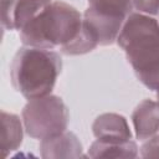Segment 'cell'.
<instances>
[{"mask_svg":"<svg viewBox=\"0 0 159 159\" xmlns=\"http://www.w3.org/2000/svg\"><path fill=\"white\" fill-rule=\"evenodd\" d=\"M137 78L149 89L159 92V21L133 11L117 37Z\"/></svg>","mask_w":159,"mask_h":159,"instance_id":"6da1fadb","label":"cell"},{"mask_svg":"<svg viewBox=\"0 0 159 159\" xmlns=\"http://www.w3.org/2000/svg\"><path fill=\"white\" fill-rule=\"evenodd\" d=\"M62 70L58 52L47 48L24 46L19 48L10 65L12 87L26 99L51 94Z\"/></svg>","mask_w":159,"mask_h":159,"instance_id":"7a4b0ae2","label":"cell"},{"mask_svg":"<svg viewBox=\"0 0 159 159\" xmlns=\"http://www.w3.org/2000/svg\"><path fill=\"white\" fill-rule=\"evenodd\" d=\"M83 17L80 11L61 0L51 1L20 30L25 46L55 50L70 43L80 32Z\"/></svg>","mask_w":159,"mask_h":159,"instance_id":"3957f363","label":"cell"},{"mask_svg":"<svg viewBox=\"0 0 159 159\" xmlns=\"http://www.w3.org/2000/svg\"><path fill=\"white\" fill-rule=\"evenodd\" d=\"M21 117L26 134L41 140L63 133L70 120L67 106L61 97L55 94L29 99Z\"/></svg>","mask_w":159,"mask_h":159,"instance_id":"277c9868","label":"cell"},{"mask_svg":"<svg viewBox=\"0 0 159 159\" xmlns=\"http://www.w3.org/2000/svg\"><path fill=\"white\" fill-rule=\"evenodd\" d=\"M52 0H1V24L6 30H21Z\"/></svg>","mask_w":159,"mask_h":159,"instance_id":"5b68a950","label":"cell"},{"mask_svg":"<svg viewBox=\"0 0 159 159\" xmlns=\"http://www.w3.org/2000/svg\"><path fill=\"white\" fill-rule=\"evenodd\" d=\"M92 133L104 142H127L133 137L125 117L118 113L99 114L92 124Z\"/></svg>","mask_w":159,"mask_h":159,"instance_id":"8992f818","label":"cell"},{"mask_svg":"<svg viewBox=\"0 0 159 159\" xmlns=\"http://www.w3.org/2000/svg\"><path fill=\"white\" fill-rule=\"evenodd\" d=\"M40 153L45 159L83 157L80 139L75 133L67 130L61 134L42 139L40 143Z\"/></svg>","mask_w":159,"mask_h":159,"instance_id":"52a82bcc","label":"cell"},{"mask_svg":"<svg viewBox=\"0 0 159 159\" xmlns=\"http://www.w3.org/2000/svg\"><path fill=\"white\" fill-rule=\"evenodd\" d=\"M137 139L145 142L159 133V104L153 99L142 101L132 114Z\"/></svg>","mask_w":159,"mask_h":159,"instance_id":"ba28073f","label":"cell"},{"mask_svg":"<svg viewBox=\"0 0 159 159\" xmlns=\"http://www.w3.org/2000/svg\"><path fill=\"white\" fill-rule=\"evenodd\" d=\"M83 20L93 31V34L97 37L98 45L101 46L112 45L114 41H117L120 29L125 21L122 19L98 14L88 7L83 14Z\"/></svg>","mask_w":159,"mask_h":159,"instance_id":"9c48e42d","label":"cell"},{"mask_svg":"<svg viewBox=\"0 0 159 159\" xmlns=\"http://www.w3.org/2000/svg\"><path fill=\"white\" fill-rule=\"evenodd\" d=\"M138 145L130 139L127 142H104L96 139L87 153L89 158H135Z\"/></svg>","mask_w":159,"mask_h":159,"instance_id":"30bf717a","label":"cell"},{"mask_svg":"<svg viewBox=\"0 0 159 159\" xmlns=\"http://www.w3.org/2000/svg\"><path fill=\"white\" fill-rule=\"evenodd\" d=\"M22 125L24 123L16 114L1 112V150L4 157H7L21 145L25 130Z\"/></svg>","mask_w":159,"mask_h":159,"instance_id":"8fae6325","label":"cell"},{"mask_svg":"<svg viewBox=\"0 0 159 159\" xmlns=\"http://www.w3.org/2000/svg\"><path fill=\"white\" fill-rule=\"evenodd\" d=\"M98 46V41L93 31L89 29V26L83 20L82 27L78 32V35L67 45L61 47V52L63 55L68 56H76V55H84L91 52Z\"/></svg>","mask_w":159,"mask_h":159,"instance_id":"7c38bea8","label":"cell"},{"mask_svg":"<svg viewBox=\"0 0 159 159\" xmlns=\"http://www.w3.org/2000/svg\"><path fill=\"white\" fill-rule=\"evenodd\" d=\"M88 9L112 17L125 20L133 12L132 0H88Z\"/></svg>","mask_w":159,"mask_h":159,"instance_id":"4fadbf2b","label":"cell"},{"mask_svg":"<svg viewBox=\"0 0 159 159\" xmlns=\"http://www.w3.org/2000/svg\"><path fill=\"white\" fill-rule=\"evenodd\" d=\"M133 10L145 15H159V0H132Z\"/></svg>","mask_w":159,"mask_h":159,"instance_id":"5bb4252c","label":"cell"},{"mask_svg":"<svg viewBox=\"0 0 159 159\" xmlns=\"http://www.w3.org/2000/svg\"><path fill=\"white\" fill-rule=\"evenodd\" d=\"M143 158H159V135H154L145 140L139 149Z\"/></svg>","mask_w":159,"mask_h":159,"instance_id":"9a60e30c","label":"cell"},{"mask_svg":"<svg viewBox=\"0 0 159 159\" xmlns=\"http://www.w3.org/2000/svg\"><path fill=\"white\" fill-rule=\"evenodd\" d=\"M157 102H158V104H159V92H157Z\"/></svg>","mask_w":159,"mask_h":159,"instance_id":"2e32d148","label":"cell"},{"mask_svg":"<svg viewBox=\"0 0 159 159\" xmlns=\"http://www.w3.org/2000/svg\"><path fill=\"white\" fill-rule=\"evenodd\" d=\"M158 135H159V133H158Z\"/></svg>","mask_w":159,"mask_h":159,"instance_id":"e0dca14e","label":"cell"}]
</instances>
